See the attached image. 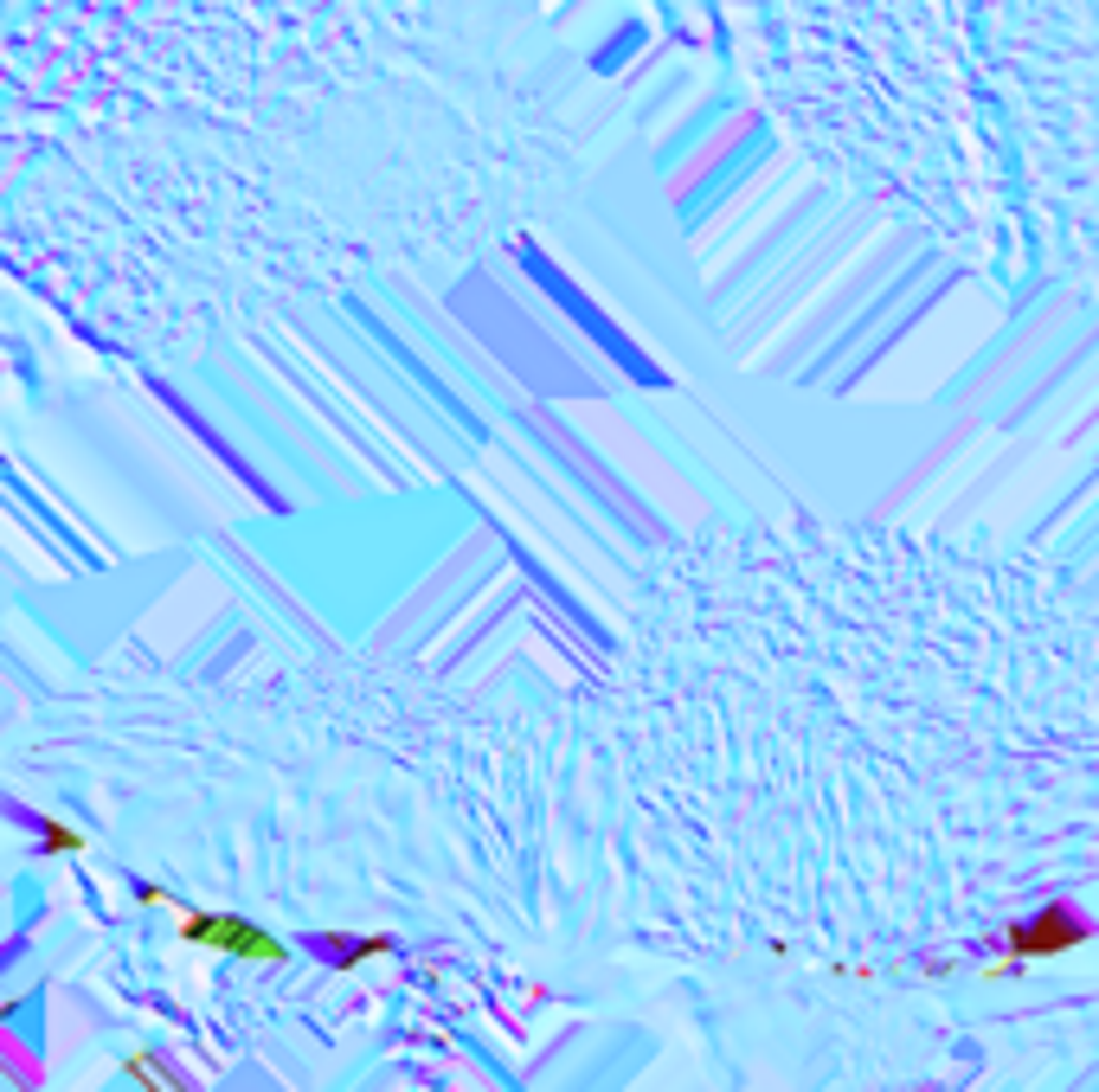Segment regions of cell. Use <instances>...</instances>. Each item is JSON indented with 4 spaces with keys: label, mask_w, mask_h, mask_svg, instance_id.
I'll return each instance as SVG.
<instances>
[{
    "label": "cell",
    "mask_w": 1099,
    "mask_h": 1092,
    "mask_svg": "<svg viewBox=\"0 0 1099 1092\" xmlns=\"http://www.w3.org/2000/svg\"><path fill=\"white\" fill-rule=\"evenodd\" d=\"M187 932H193V939H212V945H225L232 958H277V945H270L264 932L238 926V919H187Z\"/></svg>",
    "instance_id": "cell-1"
}]
</instances>
